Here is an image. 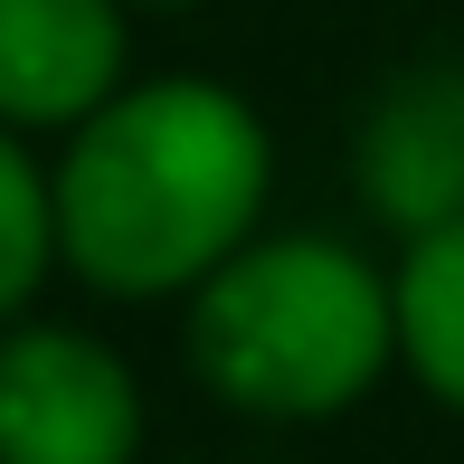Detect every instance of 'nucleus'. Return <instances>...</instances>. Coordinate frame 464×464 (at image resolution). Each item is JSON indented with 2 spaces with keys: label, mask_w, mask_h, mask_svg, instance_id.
Listing matches in <instances>:
<instances>
[{
  "label": "nucleus",
  "mask_w": 464,
  "mask_h": 464,
  "mask_svg": "<svg viewBox=\"0 0 464 464\" xmlns=\"http://www.w3.org/2000/svg\"><path fill=\"white\" fill-rule=\"evenodd\" d=\"M142 379L86 323L0 332V464H133Z\"/></svg>",
  "instance_id": "3"
},
{
  "label": "nucleus",
  "mask_w": 464,
  "mask_h": 464,
  "mask_svg": "<svg viewBox=\"0 0 464 464\" xmlns=\"http://www.w3.org/2000/svg\"><path fill=\"white\" fill-rule=\"evenodd\" d=\"M133 86V0H0V123L76 133Z\"/></svg>",
  "instance_id": "5"
},
{
  "label": "nucleus",
  "mask_w": 464,
  "mask_h": 464,
  "mask_svg": "<svg viewBox=\"0 0 464 464\" xmlns=\"http://www.w3.org/2000/svg\"><path fill=\"white\" fill-rule=\"evenodd\" d=\"M351 199L379 237H427L464 218V48L379 76L351 123Z\"/></svg>",
  "instance_id": "4"
},
{
  "label": "nucleus",
  "mask_w": 464,
  "mask_h": 464,
  "mask_svg": "<svg viewBox=\"0 0 464 464\" xmlns=\"http://www.w3.org/2000/svg\"><path fill=\"white\" fill-rule=\"evenodd\" d=\"M57 266L104 304H189L276 199V133L218 76H133L48 161Z\"/></svg>",
  "instance_id": "1"
},
{
  "label": "nucleus",
  "mask_w": 464,
  "mask_h": 464,
  "mask_svg": "<svg viewBox=\"0 0 464 464\" xmlns=\"http://www.w3.org/2000/svg\"><path fill=\"white\" fill-rule=\"evenodd\" d=\"M398 285V370L408 389H427V408L464 417V218L427 227L389 256Z\"/></svg>",
  "instance_id": "6"
},
{
  "label": "nucleus",
  "mask_w": 464,
  "mask_h": 464,
  "mask_svg": "<svg viewBox=\"0 0 464 464\" xmlns=\"http://www.w3.org/2000/svg\"><path fill=\"white\" fill-rule=\"evenodd\" d=\"M180 351L218 408L332 427L398 370V285L342 227H256L180 313Z\"/></svg>",
  "instance_id": "2"
},
{
  "label": "nucleus",
  "mask_w": 464,
  "mask_h": 464,
  "mask_svg": "<svg viewBox=\"0 0 464 464\" xmlns=\"http://www.w3.org/2000/svg\"><path fill=\"white\" fill-rule=\"evenodd\" d=\"M57 266V199H48V161L0 123V332L38 304Z\"/></svg>",
  "instance_id": "7"
},
{
  "label": "nucleus",
  "mask_w": 464,
  "mask_h": 464,
  "mask_svg": "<svg viewBox=\"0 0 464 464\" xmlns=\"http://www.w3.org/2000/svg\"><path fill=\"white\" fill-rule=\"evenodd\" d=\"M133 10H199V0H133Z\"/></svg>",
  "instance_id": "8"
}]
</instances>
